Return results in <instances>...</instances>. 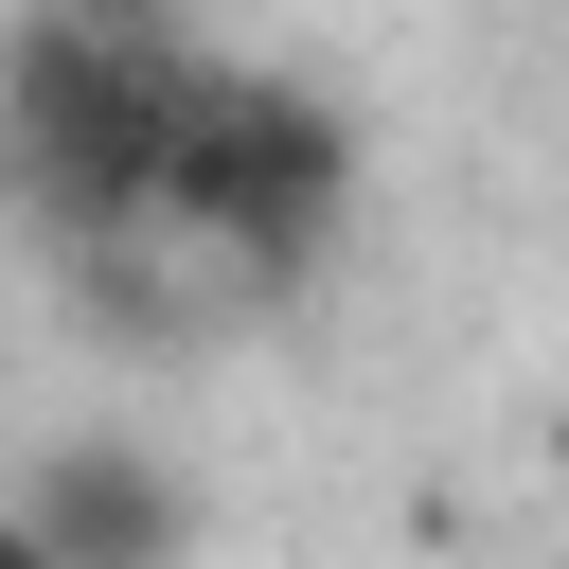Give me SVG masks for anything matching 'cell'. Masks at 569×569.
Instances as JSON below:
<instances>
[{
    "mask_svg": "<svg viewBox=\"0 0 569 569\" xmlns=\"http://www.w3.org/2000/svg\"><path fill=\"white\" fill-rule=\"evenodd\" d=\"M196 36L178 0H18L0 18V142H18V213L107 267L160 249V178H178V107H196Z\"/></svg>",
    "mask_w": 569,
    "mask_h": 569,
    "instance_id": "1",
    "label": "cell"
},
{
    "mask_svg": "<svg viewBox=\"0 0 569 569\" xmlns=\"http://www.w3.org/2000/svg\"><path fill=\"white\" fill-rule=\"evenodd\" d=\"M356 178H373V142H356L338 89H302V71H196V107H178V178H160V231L284 302V284L338 267Z\"/></svg>",
    "mask_w": 569,
    "mask_h": 569,
    "instance_id": "2",
    "label": "cell"
},
{
    "mask_svg": "<svg viewBox=\"0 0 569 569\" xmlns=\"http://www.w3.org/2000/svg\"><path fill=\"white\" fill-rule=\"evenodd\" d=\"M18 516L53 569H196V480L142 445V427H71L18 462Z\"/></svg>",
    "mask_w": 569,
    "mask_h": 569,
    "instance_id": "3",
    "label": "cell"
},
{
    "mask_svg": "<svg viewBox=\"0 0 569 569\" xmlns=\"http://www.w3.org/2000/svg\"><path fill=\"white\" fill-rule=\"evenodd\" d=\"M0 569H53V551H36V516H18V498H0Z\"/></svg>",
    "mask_w": 569,
    "mask_h": 569,
    "instance_id": "4",
    "label": "cell"
},
{
    "mask_svg": "<svg viewBox=\"0 0 569 569\" xmlns=\"http://www.w3.org/2000/svg\"><path fill=\"white\" fill-rule=\"evenodd\" d=\"M0 213H18V142H0Z\"/></svg>",
    "mask_w": 569,
    "mask_h": 569,
    "instance_id": "5",
    "label": "cell"
}]
</instances>
